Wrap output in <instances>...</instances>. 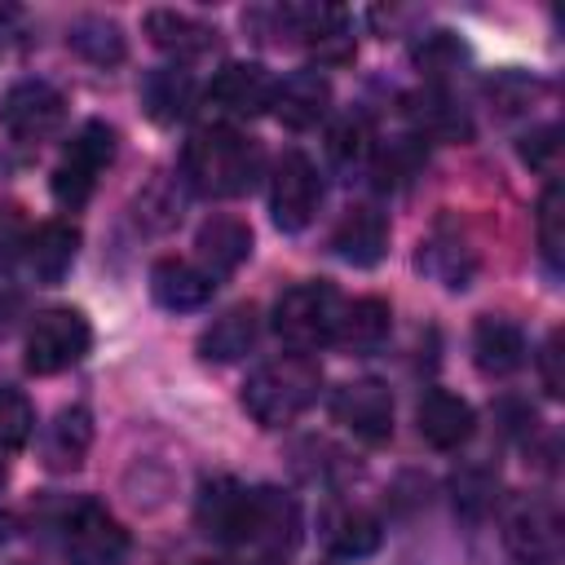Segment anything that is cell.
<instances>
[{
	"mask_svg": "<svg viewBox=\"0 0 565 565\" xmlns=\"http://www.w3.org/2000/svg\"><path fill=\"white\" fill-rule=\"evenodd\" d=\"M181 177L207 199H238L260 177V146L225 124L199 128L181 150Z\"/></svg>",
	"mask_w": 565,
	"mask_h": 565,
	"instance_id": "cell-1",
	"label": "cell"
},
{
	"mask_svg": "<svg viewBox=\"0 0 565 565\" xmlns=\"http://www.w3.org/2000/svg\"><path fill=\"white\" fill-rule=\"evenodd\" d=\"M318 388H322V366L305 353H282V358H274L247 375L243 411L260 428H282L313 406Z\"/></svg>",
	"mask_w": 565,
	"mask_h": 565,
	"instance_id": "cell-2",
	"label": "cell"
},
{
	"mask_svg": "<svg viewBox=\"0 0 565 565\" xmlns=\"http://www.w3.org/2000/svg\"><path fill=\"white\" fill-rule=\"evenodd\" d=\"M340 309H344V300L331 282H296L274 305V335L282 344H291L296 353H309V349L335 340Z\"/></svg>",
	"mask_w": 565,
	"mask_h": 565,
	"instance_id": "cell-3",
	"label": "cell"
},
{
	"mask_svg": "<svg viewBox=\"0 0 565 565\" xmlns=\"http://www.w3.org/2000/svg\"><path fill=\"white\" fill-rule=\"evenodd\" d=\"M110 159H115V128L102 119H88L53 168V199L62 207H84L97 177L110 168Z\"/></svg>",
	"mask_w": 565,
	"mask_h": 565,
	"instance_id": "cell-4",
	"label": "cell"
},
{
	"mask_svg": "<svg viewBox=\"0 0 565 565\" xmlns=\"http://www.w3.org/2000/svg\"><path fill=\"white\" fill-rule=\"evenodd\" d=\"M62 552L75 565H115L128 552V534L124 525L97 503V499H75L62 508Z\"/></svg>",
	"mask_w": 565,
	"mask_h": 565,
	"instance_id": "cell-5",
	"label": "cell"
},
{
	"mask_svg": "<svg viewBox=\"0 0 565 565\" xmlns=\"http://www.w3.org/2000/svg\"><path fill=\"white\" fill-rule=\"evenodd\" d=\"M93 344V327L79 309H44L26 331V371L57 375L75 366Z\"/></svg>",
	"mask_w": 565,
	"mask_h": 565,
	"instance_id": "cell-6",
	"label": "cell"
},
{
	"mask_svg": "<svg viewBox=\"0 0 565 565\" xmlns=\"http://www.w3.org/2000/svg\"><path fill=\"white\" fill-rule=\"evenodd\" d=\"M322 203V177L313 168L309 154L300 150H282L278 163H274V177H269V212H274V225L296 234L313 221Z\"/></svg>",
	"mask_w": 565,
	"mask_h": 565,
	"instance_id": "cell-7",
	"label": "cell"
},
{
	"mask_svg": "<svg viewBox=\"0 0 565 565\" xmlns=\"http://www.w3.org/2000/svg\"><path fill=\"white\" fill-rule=\"evenodd\" d=\"M0 119H4V128H9L13 141L40 146V141H49V137L62 128V119H66V97H62L49 79H18V84L4 93V102H0Z\"/></svg>",
	"mask_w": 565,
	"mask_h": 565,
	"instance_id": "cell-8",
	"label": "cell"
},
{
	"mask_svg": "<svg viewBox=\"0 0 565 565\" xmlns=\"http://www.w3.org/2000/svg\"><path fill=\"white\" fill-rule=\"evenodd\" d=\"M194 521L207 539L216 543H230V547H247V534H252V490L234 477H212L203 481L199 490V503H194Z\"/></svg>",
	"mask_w": 565,
	"mask_h": 565,
	"instance_id": "cell-9",
	"label": "cell"
},
{
	"mask_svg": "<svg viewBox=\"0 0 565 565\" xmlns=\"http://www.w3.org/2000/svg\"><path fill=\"white\" fill-rule=\"evenodd\" d=\"M335 424H344L362 441H388L393 437V393L380 380H349L331 397Z\"/></svg>",
	"mask_w": 565,
	"mask_h": 565,
	"instance_id": "cell-10",
	"label": "cell"
},
{
	"mask_svg": "<svg viewBox=\"0 0 565 565\" xmlns=\"http://www.w3.org/2000/svg\"><path fill=\"white\" fill-rule=\"evenodd\" d=\"M274 102V75L260 62H230L207 84V106L225 119H252L269 110Z\"/></svg>",
	"mask_w": 565,
	"mask_h": 565,
	"instance_id": "cell-11",
	"label": "cell"
},
{
	"mask_svg": "<svg viewBox=\"0 0 565 565\" xmlns=\"http://www.w3.org/2000/svg\"><path fill=\"white\" fill-rule=\"evenodd\" d=\"M300 539V508L291 494L274 490V486H256L252 490V534L247 547H256L265 561H278L296 547Z\"/></svg>",
	"mask_w": 565,
	"mask_h": 565,
	"instance_id": "cell-12",
	"label": "cell"
},
{
	"mask_svg": "<svg viewBox=\"0 0 565 565\" xmlns=\"http://www.w3.org/2000/svg\"><path fill=\"white\" fill-rule=\"evenodd\" d=\"M331 106V84L322 71H291L282 79H274V102L269 110L278 115V124L287 128H313Z\"/></svg>",
	"mask_w": 565,
	"mask_h": 565,
	"instance_id": "cell-13",
	"label": "cell"
},
{
	"mask_svg": "<svg viewBox=\"0 0 565 565\" xmlns=\"http://www.w3.org/2000/svg\"><path fill=\"white\" fill-rule=\"evenodd\" d=\"M415 424H419V437H424L428 446H437V450H459V446L472 437L477 415H472V406H468L463 397H455V393H446V388H428V393L419 397V406H415Z\"/></svg>",
	"mask_w": 565,
	"mask_h": 565,
	"instance_id": "cell-14",
	"label": "cell"
},
{
	"mask_svg": "<svg viewBox=\"0 0 565 565\" xmlns=\"http://www.w3.org/2000/svg\"><path fill=\"white\" fill-rule=\"evenodd\" d=\"M503 539H508L512 556H521V561H530V565H543V561H552L556 547H561V521H556V512H552L547 503L525 499V503H516V508L508 512Z\"/></svg>",
	"mask_w": 565,
	"mask_h": 565,
	"instance_id": "cell-15",
	"label": "cell"
},
{
	"mask_svg": "<svg viewBox=\"0 0 565 565\" xmlns=\"http://www.w3.org/2000/svg\"><path fill=\"white\" fill-rule=\"evenodd\" d=\"M146 35H150L154 49H163L177 62H190V57H203V53L216 49V26H207L203 18L181 13V9H150L146 13Z\"/></svg>",
	"mask_w": 565,
	"mask_h": 565,
	"instance_id": "cell-16",
	"label": "cell"
},
{
	"mask_svg": "<svg viewBox=\"0 0 565 565\" xmlns=\"http://www.w3.org/2000/svg\"><path fill=\"white\" fill-rule=\"evenodd\" d=\"M212 291H216V278H212L203 265H190V260L168 256V260H159V265L150 269V296H154L163 309H172V313L203 309V305L212 300Z\"/></svg>",
	"mask_w": 565,
	"mask_h": 565,
	"instance_id": "cell-17",
	"label": "cell"
},
{
	"mask_svg": "<svg viewBox=\"0 0 565 565\" xmlns=\"http://www.w3.org/2000/svg\"><path fill=\"white\" fill-rule=\"evenodd\" d=\"M318 530L335 556H371L380 547V534H384L380 516L358 508V503H327L318 516Z\"/></svg>",
	"mask_w": 565,
	"mask_h": 565,
	"instance_id": "cell-18",
	"label": "cell"
},
{
	"mask_svg": "<svg viewBox=\"0 0 565 565\" xmlns=\"http://www.w3.org/2000/svg\"><path fill=\"white\" fill-rule=\"evenodd\" d=\"M331 247H335V256L349 260V265H362V269L375 265V260L388 252V221H384V212L371 207V203L349 207L344 221H340L335 234H331Z\"/></svg>",
	"mask_w": 565,
	"mask_h": 565,
	"instance_id": "cell-19",
	"label": "cell"
},
{
	"mask_svg": "<svg viewBox=\"0 0 565 565\" xmlns=\"http://www.w3.org/2000/svg\"><path fill=\"white\" fill-rule=\"evenodd\" d=\"M419 269H424L428 278H437L441 287L463 291V287L472 282V274H477V252L468 247V238H463L459 230L437 225V230L419 243Z\"/></svg>",
	"mask_w": 565,
	"mask_h": 565,
	"instance_id": "cell-20",
	"label": "cell"
},
{
	"mask_svg": "<svg viewBox=\"0 0 565 565\" xmlns=\"http://www.w3.org/2000/svg\"><path fill=\"white\" fill-rule=\"evenodd\" d=\"M194 247H199L203 269H207L212 278H225V274H234V269L252 256V230H247V221L221 212V216H207V221L199 225Z\"/></svg>",
	"mask_w": 565,
	"mask_h": 565,
	"instance_id": "cell-21",
	"label": "cell"
},
{
	"mask_svg": "<svg viewBox=\"0 0 565 565\" xmlns=\"http://www.w3.org/2000/svg\"><path fill=\"white\" fill-rule=\"evenodd\" d=\"M88 446H93V415L84 406H62L40 437V455L53 472H75Z\"/></svg>",
	"mask_w": 565,
	"mask_h": 565,
	"instance_id": "cell-22",
	"label": "cell"
},
{
	"mask_svg": "<svg viewBox=\"0 0 565 565\" xmlns=\"http://www.w3.org/2000/svg\"><path fill=\"white\" fill-rule=\"evenodd\" d=\"M406 115H411V124H415L424 137H433V141H468V137H472L468 110H463L446 88H437V84L411 93V97H406Z\"/></svg>",
	"mask_w": 565,
	"mask_h": 565,
	"instance_id": "cell-23",
	"label": "cell"
},
{
	"mask_svg": "<svg viewBox=\"0 0 565 565\" xmlns=\"http://www.w3.org/2000/svg\"><path fill=\"white\" fill-rule=\"evenodd\" d=\"M75 252H79V230L66 221H44L35 234H26V247H22L35 282H62Z\"/></svg>",
	"mask_w": 565,
	"mask_h": 565,
	"instance_id": "cell-24",
	"label": "cell"
},
{
	"mask_svg": "<svg viewBox=\"0 0 565 565\" xmlns=\"http://www.w3.org/2000/svg\"><path fill=\"white\" fill-rule=\"evenodd\" d=\"M472 358L481 375H512L525 362V335L508 318H481L472 331Z\"/></svg>",
	"mask_w": 565,
	"mask_h": 565,
	"instance_id": "cell-25",
	"label": "cell"
},
{
	"mask_svg": "<svg viewBox=\"0 0 565 565\" xmlns=\"http://www.w3.org/2000/svg\"><path fill=\"white\" fill-rule=\"evenodd\" d=\"M388 327H393V313L380 296H362L353 305L340 309V322H335V344L353 349V353H371L388 340Z\"/></svg>",
	"mask_w": 565,
	"mask_h": 565,
	"instance_id": "cell-26",
	"label": "cell"
},
{
	"mask_svg": "<svg viewBox=\"0 0 565 565\" xmlns=\"http://www.w3.org/2000/svg\"><path fill=\"white\" fill-rule=\"evenodd\" d=\"M141 106L154 124H177L185 119V110L194 106V79L190 71H177V66H159L141 79Z\"/></svg>",
	"mask_w": 565,
	"mask_h": 565,
	"instance_id": "cell-27",
	"label": "cell"
},
{
	"mask_svg": "<svg viewBox=\"0 0 565 565\" xmlns=\"http://www.w3.org/2000/svg\"><path fill=\"white\" fill-rule=\"evenodd\" d=\"M252 344H256V309L252 305H234V309H225L199 335V358H207V362H234Z\"/></svg>",
	"mask_w": 565,
	"mask_h": 565,
	"instance_id": "cell-28",
	"label": "cell"
},
{
	"mask_svg": "<svg viewBox=\"0 0 565 565\" xmlns=\"http://www.w3.org/2000/svg\"><path fill=\"white\" fill-rule=\"evenodd\" d=\"M66 44H71L84 62H93V66H115V62H124V53H128V40H124L119 22H115V18H102V13L75 18L71 31H66Z\"/></svg>",
	"mask_w": 565,
	"mask_h": 565,
	"instance_id": "cell-29",
	"label": "cell"
},
{
	"mask_svg": "<svg viewBox=\"0 0 565 565\" xmlns=\"http://www.w3.org/2000/svg\"><path fill=\"white\" fill-rule=\"evenodd\" d=\"M494 490H499V481H494V472L481 468V463H468V468H459V472L450 477L455 512H463V516H472V521L494 508Z\"/></svg>",
	"mask_w": 565,
	"mask_h": 565,
	"instance_id": "cell-30",
	"label": "cell"
},
{
	"mask_svg": "<svg viewBox=\"0 0 565 565\" xmlns=\"http://www.w3.org/2000/svg\"><path fill=\"white\" fill-rule=\"evenodd\" d=\"M539 252H543L547 269L556 274L561 269V252H565V199H561L556 181H547V190L539 199Z\"/></svg>",
	"mask_w": 565,
	"mask_h": 565,
	"instance_id": "cell-31",
	"label": "cell"
},
{
	"mask_svg": "<svg viewBox=\"0 0 565 565\" xmlns=\"http://www.w3.org/2000/svg\"><path fill=\"white\" fill-rule=\"evenodd\" d=\"M327 154L335 168H358L371 154V128L362 115H340L327 132Z\"/></svg>",
	"mask_w": 565,
	"mask_h": 565,
	"instance_id": "cell-32",
	"label": "cell"
},
{
	"mask_svg": "<svg viewBox=\"0 0 565 565\" xmlns=\"http://www.w3.org/2000/svg\"><path fill=\"white\" fill-rule=\"evenodd\" d=\"M35 433V411L26 393L0 384V450H22Z\"/></svg>",
	"mask_w": 565,
	"mask_h": 565,
	"instance_id": "cell-33",
	"label": "cell"
},
{
	"mask_svg": "<svg viewBox=\"0 0 565 565\" xmlns=\"http://www.w3.org/2000/svg\"><path fill=\"white\" fill-rule=\"evenodd\" d=\"M415 168H419V146H415V137H397V141L380 154L375 177H380V185H402Z\"/></svg>",
	"mask_w": 565,
	"mask_h": 565,
	"instance_id": "cell-34",
	"label": "cell"
},
{
	"mask_svg": "<svg viewBox=\"0 0 565 565\" xmlns=\"http://www.w3.org/2000/svg\"><path fill=\"white\" fill-rule=\"evenodd\" d=\"M556 137H561L556 128H539V132H530L525 146H521L525 163H530V168H543V172L552 177V172H556V154H561V141H556Z\"/></svg>",
	"mask_w": 565,
	"mask_h": 565,
	"instance_id": "cell-35",
	"label": "cell"
},
{
	"mask_svg": "<svg viewBox=\"0 0 565 565\" xmlns=\"http://www.w3.org/2000/svg\"><path fill=\"white\" fill-rule=\"evenodd\" d=\"M26 247V230H22V216L13 207H0V269Z\"/></svg>",
	"mask_w": 565,
	"mask_h": 565,
	"instance_id": "cell-36",
	"label": "cell"
},
{
	"mask_svg": "<svg viewBox=\"0 0 565 565\" xmlns=\"http://www.w3.org/2000/svg\"><path fill=\"white\" fill-rule=\"evenodd\" d=\"M556 358H561V335L552 331V335H547V344H543V388H547L552 397H561V375H556Z\"/></svg>",
	"mask_w": 565,
	"mask_h": 565,
	"instance_id": "cell-37",
	"label": "cell"
},
{
	"mask_svg": "<svg viewBox=\"0 0 565 565\" xmlns=\"http://www.w3.org/2000/svg\"><path fill=\"white\" fill-rule=\"evenodd\" d=\"M0 455H4V450H0ZM4 481H9V468H4V459H0V486H4Z\"/></svg>",
	"mask_w": 565,
	"mask_h": 565,
	"instance_id": "cell-38",
	"label": "cell"
},
{
	"mask_svg": "<svg viewBox=\"0 0 565 565\" xmlns=\"http://www.w3.org/2000/svg\"><path fill=\"white\" fill-rule=\"evenodd\" d=\"M194 565H230V561H194Z\"/></svg>",
	"mask_w": 565,
	"mask_h": 565,
	"instance_id": "cell-39",
	"label": "cell"
}]
</instances>
